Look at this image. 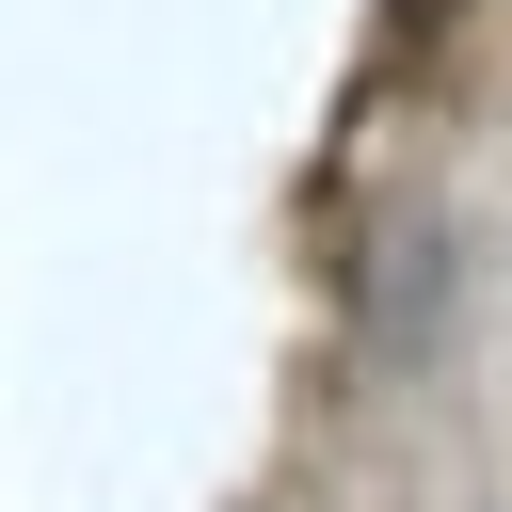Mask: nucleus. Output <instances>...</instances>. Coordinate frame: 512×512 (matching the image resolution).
<instances>
[{
	"label": "nucleus",
	"instance_id": "nucleus-1",
	"mask_svg": "<svg viewBox=\"0 0 512 512\" xmlns=\"http://www.w3.org/2000/svg\"><path fill=\"white\" fill-rule=\"evenodd\" d=\"M448 304H464V256H448V240L416 224V240H400V256L368 272V320H384L400 352H432V336H448Z\"/></svg>",
	"mask_w": 512,
	"mask_h": 512
}]
</instances>
